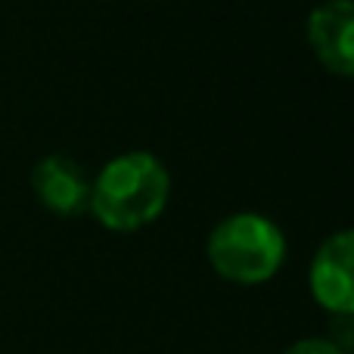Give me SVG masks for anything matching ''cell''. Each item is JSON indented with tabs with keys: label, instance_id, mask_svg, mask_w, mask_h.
<instances>
[{
	"label": "cell",
	"instance_id": "1",
	"mask_svg": "<svg viewBox=\"0 0 354 354\" xmlns=\"http://www.w3.org/2000/svg\"><path fill=\"white\" fill-rule=\"evenodd\" d=\"M171 177L153 153H124L91 180L87 212L112 233H134L153 224L168 205Z\"/></svg>",
	"mask_w": 354,
	"mask_h": 354
},
{
	"label": "cell",
	"instance_id": "2",
	"mask_svg": "<svg viewBox=\"0 0 354 354\" xmlns=\"http://www.w3.org/2000/svg\"><path fill=\"white\" fill-rule=\"evenodd\" d=\"M205 255L218 277L239 286H261L286 261V236L264 214L236 212L208 233Z\"/></svg>",
	"mask_w": 354,
	"mask_h": 354
},
{
	"label": "cell",
	"instance_id": "3",
	"mask_svg": "<svg viewBox=\"0 0 354 354\" xmlns=\"http://www.w3.org/2000/svg\"><path fill=\"white\" fill-rule=\"evenodd\" d=\"M308 283L326 314H354V230H339L320 243Z\"/></svg>",
	"mask_w": 354,
	"mask_h": 354
},
{
	"label": "cell",
	"instance_id": "4",
	"mask_svg": "<svg viewBox=\"0 0 354 354\" xmlns=\"http://www.w3.org/2000/svg\"><path fill=\"white\" fill-rule=\"evenodd\" d=\"M308 47L339 78H354V0H326L308 16Z\"/></svg>",
	"mask_w": 354,
	"mask_h": 354
},
{
	"label": "cell",
	"instance_id": "5",
	"mask_svg": "<svg viewBox=\"0 0 354 354\" xmlns=\"http://www.w3.org/2000/svg\"><path fill=\"white\" fill-rule=\"evenodd\" d=\"M31 189L47 212L75 218L91 208V177L68 156H44L31 171Z\"/></svg>",
	"mask_w": 354,
	"mask_h": 354
},
{
	"label": "cell",
	"instance_id": "6",
	"mask_svg": "<svg viewBox=\"0 0 354 354\" xmlns=\"http://www.w3.org/2000/svg\"><path fill=\"white\" fill-rule=\"evenodd\" d=\"M330 342L345 354L354 351V314H333L330 324Z\"/></svg>",
	"mask_w": 354,
	"mask_h": 354
},
{
	"label": "cell",
	"instance_id": "7",
	"mask_svg": "<svg viewBox=\"0 0 354 354\" xmlns=\"http://www.w3.org/2000/svg\"><path fill=\"white\" fill-rule=\"evenodd\" d=\"M283 354H345V351L336 348L330 339H299V342L289 345Z\"/></svg>",
	"mask_w": 354,
	"mask_h": 354
}]
</instances>
